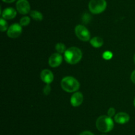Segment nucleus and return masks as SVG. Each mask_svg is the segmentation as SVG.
Wrapping results in <instances>:
<instances>
[{
	"label": "nucleus",
	"mask_w": 135,
	"mask_h": 135,
	"mask_svg": "<svg viewBox=\"0 0 135 135\" xmlns=\"http://www.w3.org/2000/svg\"><path fill=\"white\" fill-rule=\"evenodd\" d=\"M83 54L79 48L71 47L67 49L64 53V59L67 63L71 64H75L79 62L81 60Z\"/></svg>",
	"instance_id": "nucleus-1"
},
{
	"label": "nucleus",
	"mask_w": 135,
	"mask_h": 135,
	"mask_svg": "<svg viewBox=\"0 0 135 135\" xmlns=\"http://www.w3.org/2000/svg\"><path fill=\"white\" fill-rule=\"evenodd\" d=\"M114 127V123L112 118L109 116L102 115L96 120V127L102 132H108L112 130Z\"/></svg>",
	"instance_id": "nucleus-2"
},
{
	"label": "nucleus",
	"mask_w": 135,
	"mask_h": 135,
	"mask_svg": "<svg viewBox=\"0 0 135 135\" xmlns=\"http://www.w3.org/2000/svg\"><path fill=\"white\" fill-rule=\"evenodd\" d=\"M61 86L64 91L72 93L79 89L80 87V83L73 77L67 76L65 77L61 80Z\"/></svg>",
	"instance_id": "nucleus-3"
},
{
	"label": "nucleus",
	"mask_w": 135,
	"mask_h": 135,
	"mask_svg": "<svg viewBox=\"0 0 135 135\" xmlns=\"http://www.w3.org/2000/svg\"><path fill=\"white\" fill-rule=\"evenodd\" d=\"M107 2L105 0H91L88 4V8L94 14L101 13L106 9Z\"/></svg>",
	"instance_id": "nucleus-4"
},
{
	"label": "nucleus",
	"mask_w": 135,
	"mask_h": 135,
	"mask_svg": "<svg viewBox=\"0 0 135 135\" xmlns=\"http://www.w3.org/2000/svg\"><path fill=\"white\" fill-rule=\"evenodd\" d=\"M76 37L83 41H88L90 38V33L84 25H79L75 27Z\"/></svg>",
	"instance_id": "nucleus-5"
},
{
	"label": "nucleus",
	"mask_w": 135,
	"mask_h": 135,
	"mask_svg": "<svg viewBox=\"0 0 135 135\" xmlns=\"http://www.w3.org/2000/svg\"><path fill=\"white\" fill-rule=\"evenodd\" d=\"M22 26L20 24L15 23L11 25L7 30V35L10 38H15L19 37L22 33Z\"/></svg>",
	"instance_id": "nucleus-6"
},
{
	"label": "nucleus",
	"mask_w": 135,
	"mask_h": 135,
	"mask_svg": "<svg viewBox=\"0 0 135 135\" xmlns=\"http://www.w3.org/2000/svg\"><path fill=\"white\" fill-rule=\"evenodd\" d=\"M16 7L19 13L26 15L30 12V6L26 0H18L16 4Z\"/></svg>",
	"instance_id": "nucleus-7"
},
{
	"label": "nucleus",
	"mask_w": 135,
	"mask_h": 135,
	"mask_svg": "<svg viewBox=\"0 0 135 135\" xmlns=\"http://www.w3.org/2000/svg\"><path fill=\"white\" fill-rule=\"evenodd\" d=\"M62 60L63 57L59 53H54L49 58V64L51 67L56 68L61 64Z\"/></svg>",
	"instance_id": "nucleus-8"
},
{
	"label": "nucleus",
	"mask_w": 135,
	"mask_h": 135,
	"mask_svg": "<svg viewBox=\"0 0 135 135\" xmlns=\"http://www.w3.org/2000/svg\"><path fill=\"white\" fill-rule=\"evenodd\" d=\"M41 79L47 84H50L54 80V74L50 70H44L40 74Z\"/></svg>",
	"instance_id": "nucleus-9"
},
{
	"label": "nucleus",
	"mask_w": 135,
	"mask_h": 135,
	"mask_svg": "<svg viewBox=\"0 0 135 135\" xmlns=\"http://www.w3.org/2000/svg\"><path fill=\"white\" fill-rule=\"evenodd\" d=\"M83 95L81 92H76L71 98V103L73 107H79L83 102Z\"/></svg>",
	"instance_id": "nucleus-10"
},
{
	"label": "nucleus",
	"mask_w": 135,
	"mask_h": 135,
	"mask_svg": "<svg viewBox=\"0 0 135 135\" xmlns=\"http://www.w3.org/2000/svg\"><path fill=\"white\" fill-rule=\"evenodd\" d=\"M130 119V116L126 112H121L116 114L114 117V120L116 123L119 124H125L128 123Z\"/></svg>",
	"instance_id": "nucleus-11"
},
{
	"label": "nucleus",
	"mask_w": 135,
	"mask_h": 135,
	"mask_svg": "<svg viewBox=\"0 0 135 135\" xmlns=\"http://www.w3.org/2000/svg\"><path fill=\"white\" fill-rule=\"evenodd\" d=\"M17 15V11L12 7L6 8L2 13V17L4 19H12Z\"/></svg>",
	"instance_id": "nucleus-12"
},
{
	"label": "nucleus",
	"mask_w": 135,
	"mask_h": 135,
	"mask_svg": "<svg viewBox=\"0 0 135 135\" xmlns=\"http://www.w3.org/2000/svg\"><path fill=\"white\" fill-rule=\"evenodd\" d=\"M90 42L93 47L100 48L102 46L103 44H104V40L101 37H95L90 40Z\"/></svg>",
	"instance_id": "nucleus-13"
},
{
	"label": "nucleus",
	"mask_w": 135,
	"mask_h": 135,
	"mask_svg": "<svg viewBox=\"0 0 135 135\" xmlns=\"http://www.w3.org/2000/svg\"><path fill=\"white\" fill-rule=\"evenodd\" d=\"M30 17H31L33 19L35 20V21H41L43 19V15H42V14L40 12L38 11H31L30 12Z\"/></svg>",
	"instance_id": "nucleus-14"
},
{
	"label": "nucleus",
	"mask_w": 135,
	"mask_h": 135,
	"mask_svg": "<svg viewBox=\"0 0 135 135\" xmlns=\"http://www.w3.org/2000/svg\"><path fill=\"white\" fill-rule=\"evenodd\" d=\"M55 50H57V53L59 54H63V53L65 52L66 48L65 44H63V43H57L55 45Z\"/></svg>",
	"instance_id": "nucleus-15"
},
{
	"label": "nucleus",
	"mask_w": 135,
	"mask_h": 135,
	"mask_svg": "<svg viewBox=\"0 0 135 135\" xmlns=\"http://www.w3.org/2000/svg\"><path fill=\"white\" fill-rule=\"evenodd\" d=\"M30 22V17L26 16V17H24L21 19V20H20V25H21L22 26H26L29 25Z\"/></svg>",
	"instance_id": "nucleus-16"
},
{
	"label": "nucleus",
	"mask_w": 135,
	"mask_h": 135,
	"mask_svg": "<svg viewBox=\"0 0 135 135\" xmlns=\"http://www.w3.org/2000/svg\"><path fill=\"white\" fill-rule=\"evenodd\" d=\"M0 28H1V32L5 31L8 28L7 22H6V21L3 18H1L0 19Z\"/></svg>",
	"instance_id": "nucleus-17"
},
{
	"label": "nucleus",
	"mask_w": 135,
	"mask_h": 135,
	"mask_svg": "<svg viewBox=\"0 0 135 135\" xmlns=\"http://www.w3.org/2000/svg\"><path fill=\"white\" fill-rule=\"evenodd\" d=\"M113 56V54L109 51H106L103 54V58L105 60H109Z\"/></svg>",
	"instance_id": "nucleus-18"
},
{
	"label": "nucleus",
	"mask_w": 135,
	"mask_h": 135,
	"mask_svg": "<svg viewBox=\"0 0 135 135\" xmlns=\"http://www.w3.org/2000/svg\"><path fill=\"white\" fill-rule=\"evenodd\" d=\"M51 91V87H50V84H47L46 86H45L44 89H43V92L45 95H49Z\"/></svg>",
	"instance_id": "nucleus-19"
},
{
	"label": "nucleus",
	"mask_w": 135,
	"mask_h": 135,
	"mask_svg": "<svg viewBox=\"0 0 135 135\" xmlns=\"http://www.w3.org/2000/svg\"><path fill=\"white\" fill-rule=\"evenodd\" d=\"M115 109L113 107H111V108H109L108 111V116L112 117V116H113V115H115Z\"/></svg>",
	"instance_id": "nucleus-20"
},
{
	"label": "nucleus",
	"mask_w": 135,
	"mask_h": 135,
	"mask_svg": "<svg viewBox=\"0 0 135 135\" xmlns=\"http://www.w3.org/2000/svg\"><path fill=\"white\" fill-rule=\"evenodd\" d=\"M79 135H94V134L92 132H90V131H84Z\"/></svg>",
	"instance_id": "nucleus-21"
},
{
	"label": "nucleus",
	"mask_w": 135,
	"mask_h": 135,
	"mask_svg": "<svg viewBox=\"0 0 135 135\" xmlns=\"http://www.w3.org/2000/svg\"><path fill=\"white\" fill-rule=\"evenodd\" d=\"M131 80L133 83H135V70L133 71L131 74Z\"/></svg>",
	"instance_id": "nucleus-22"
},
{
	"label": "nucleus",
	"mask_w": 135,
	"mask_h": 135,
	"mask_svg": "<svg viewBox=\"0 0 135 135\" xmlns=\"http://www.w3.org/2000/svg\"><path fill=\"white\" fill-rule=\"evenodd\" d=\"M3 1H4V2H5V3H13V1H15V0H2Z\"/></svg>",
	"instance_id": "nucleus-23"
},
{
	"label": "nucleus",
	"mask_w": 135,
	"mask_h": 135,
	"mask_svg": "<svg viewBox=\"0 0 135 135\" xmlns=\"http://www.w3.org/2000/svg\"><path fill=\"white\" fill-rule=\"evenodd\" d=\"M134 64H135V54H134Z\"/></svg>",
	"instance_id": "nucleus-24"
},
{
	"label": "nucleus",
	"mask_w": 135,
	"mask_h": 135,
	"mask_svg": "<svg viewBox=\"0 0 135 135\" xmlns=\"http://www.w3.org/2000/svg\"><path fill=\"white\" fill-rule=\"evenodd\" d=\"M134 107H135V98H134Z\"/></svg>",
	"instance_id": "nucleus-25"
}]
</instances>
